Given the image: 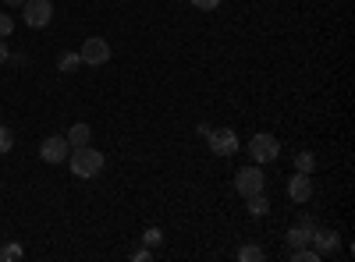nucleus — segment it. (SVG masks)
I'll use <instances>...</instances> for the list:
<instances>
[{
    "mask_svg": "<svg viewBox=\"0 0 355 262\" xmlns=\"http://www.w3.org/2000/svg\"><path fill=\"white\" fill-rule=\"evenodd\" d=\"M8 57H11V50H8V39H0V64H8Z\"/></svg>",
    "mask_w": 355,
    "mask_h": 262,
    "instance_id": "23",
    "label": "nucleus"
},
{
    "mask_svg": "<svg viewBox=\"0 0 355 262\" xmlns=\"http://www.w3.org/2000/svg\"><path fill=\"white\" fill-rule=\"evenodd\" d=\"M21 21L28 28H46L53 21V4L50 0H25L21 4Z\"/></svg>",
    "mask_w": 355,
    "mask_h": 262,
    "instance_id": "5",
    "label": "nucleus"
},
{
    "mask_svg": "<svg viewBox=\"0 0 355 262\" xmlns=\"http://www.w3.org/2000/svg\"><path fill=\"white\" fill-rule=\"evenodd\" d=\"M295 170H299V174H313L316 170V156L313 153H299V156H295Z\"/></svg>",
    "mask_w": 355,
    "mask_h": 262,
    "instance_id": "17",
    "label": "nucleus"
},
{
    "mask_svg": "<svg viewBox=\"0 0 355 262\" xmlns=\"http://www.w3.org/2000/svg\"><path fill=\"white\" fill-rule=\"evenodd\" d=\"M309 238H313V223H295L291 230H288V245L291 248H302V245H309Z\"/></svg>",
    "mask_w": 355,
    "mask_h": 262,
    "instance_id": "11",
    "label": "nucleus"
},
{
    "mask_svg": "<svg viewBox=\"0 0 355 262\" xmlns=\"http://www.w3.org/2000/svg\"><path fill=\"white\" fill-rule=\"evenodd\" d=\"M245 209H249V216H266L270 213V198H266L263 191H256V195L245 198Z\"/></svg>",
    "mask_w": 355,
    "mask_h": 262,
    "instance_id": "12",
    "label": "nucleus"
},
{
    "mask_svg": "<svg viewBox=\"0 0 355 262\" xmlns=\"http://www.w3.org/2000/svg\"><path fill=\"white\" fill-rule=\"evenodd\" d=\"M153 259V248H135L132 252V262H150Z\"/></svg>",
    "mask_w": 355,
    "mask_h": 262,
    "instance_id": "22",
    "label": "nucleus"
},
{
    "mask_svg": "<svg viewBox=\"0 0 355 262\" xmlns=\"http://www.w3.org/2000/svg\"><path fill=\"white\" fill-rule=\"evenodd\" d=\"M4 4H8V8H21V4H25V0H4Z\"/></svg>",
    "mask_w": 355,
    "mask_h": 262,
    "instance_id": "24",
    "label": "nucleus"
},
{
    "mask_svg": "<svg viewBox=\"0 0 355 262\" xmlns=\"http://www.w3.org/2000/svg\"><path fill=\"white\" fill-rule=\"evenodd\" d=\"M78 68H82V57H78V50H64V53H61V61H57V71L71 75V71H78Z\"/></svg>",
    "mask_w": 355,
    "mask_h": 262,
    "instance_id": "13",
    "label": "nucleus"
},
{
    "mask_svg": "<svg viewBox=\"0 0 355 262\" xmlns=\"http://www.w3.org/2000/svg\"><path fill=\"white\" fill-rule=\"evenodd\" d=\"M291 262H323V255L313 245H302V248H291Z\"/></svg>",
    "mask_w": 355,
    "mask_h": 262,
    "instance_id": "14",
    "label": "nucleus"
},
{
    "mask_svg": "<svg viewBox=\"0 0 355 262\" xmlns=\"http://www.w3.org/2000/svg\"><path fill=\"white\" fill-rule=\"evenodd\" d=\"M192 8H199V11H217L220 0H192Z\"/></svg>",
    "mask_w": 355,
    "mask_h": 262,
    "instance_id": "21",
    "label": "nucleus"
},
{
    "mask_svg": "<svg viewBox=\"0 0 355 262\" xmlns=\"http://www.w3.org/2000/svg\"><path fill=\"white\" fill-rule=\"evenodd\" d=\"M206 142H210V153H217V156H234L239 153V135H234L231 128H210Z\"/></svg>",
    "mask_w": 355,
    "mask_h": 262,
    "instance_id": "7",
    "label": "nucleus"
},
{
    "mask_svg": "<svg viewBox=\"0 0 355 262\" xmlns=\"http://www.w3.org/2000/svg\"><path fill=\"white\" fill-rule=\"evenodd\" d=\"M288 198L295 202V206H306V202L313 198V174H299V170H295L291 181H288Z\"/></svg>",
    "mask_w": 355,
    "mask_h": 262,
    "instance_id": "9",
    "label": "nucleus"
},
{
    "mask_svg": "<svg viewBox=\"0 0 355 262\" xmlns=\"http://www.w3.org/2000/svg\"><path fill=\"white\" fill-rule=\"evenodd\" d=\"M239 259H242V262H263L266 252H263L259 245H242V248H239Z\"/></svg>",
    "mask_w": 355,
    "mask_h": 262,
    "instance_id": "15",
    "label": "nucleus"
},
{
    "mask_svg": "<svg viewBox=\"0 0 355 262\" xmlns=\"http://www.w3.org/2000/svg\"><path fill=\"white\" fill-rule=\"evenodd\" d=\"M21 255H25V248H21V245H15V241L0 248V262H15V259H21Z\"/></svg>",
    "mask_w": 355,
    "mask_h": 262,
    "instance_id": "19",
    "label": "nucleus"
},
{
    "mask_svg": "<svg viewBox=\"0 0 355 262\" xmlns=\"http://www.w3.org/2000/svg\"><path fill=\"white\" fill-rule=\"evenodd\" d=\"M15 149V131L8 124H0V156H8Z\"/></svg>",
    "mask_w": 355,
    "mask_h": 262,
    "instance_id": "18",
    "label": "nucleus"
},
{
    "mask_svg": "<svg viewBox=\"0 0 355 262\" xmlns=\"http://www.w3.org/2000/svg\"><path fill=\"white\" fill-rule=\"evenodd\" d=\"M64 138H68V145H71V149H82V145H89V142H93V128L78 121V124H71V128H68V135H64Z\"/></svg>",
    "mask_w": 355,
    "mask_h": 262,
    "instance_id": "10",
    "label": "nucleus"
},
{
    "mask_svg": "<svg viewBox=\"0 0 355 262\" xmlns=\"http://www.w3.org/2000/svg\"><path fill=\"white\" fill-rule=\"evenodd\" d=\"M68 153H71V145H68L64 135H50V138H43V145H40V160L50 163V167L68 163Z\"/></svg>",
    "mask_w": 355,
    "mask_h": 262,
    "instance_id": "6",
    "label": "nucleus"
},
{
    "mask_svg": "<svg viewBox=\"0 0 355 262\" xmlns=\"http://www.w3.org/2000/svg\"><path fill=\"white\" fill-rule=\"evenodd\" d=\"M277 153H281V142H277V135H270V131H259V135H252L249 138V156H252V163H270V160H277Z\"/></svg>",
    "mask_w": 355,
    "mask_h": 262,
    "instance_id": "3",
    "label": "nucleus"
},
{
    "mask_svg": "<svg viewBox=\"0 0 355 262\" xmlns=\"http://www.w3.org/2000/svg\"><path fill=\"white\" fill-rule=\"evenodd\" d=\"M15 32V18L11 15H4V11H0V39H8Z\"/></svg>",
    "mask_w": 355,
    "mask_h": 262,
    "instance_id": "20",
    "label": "nucleus"
},
{
    "mask_svg": "<svg viewBox=\"0 0 355 262\" xmlns=\"http://www.w3.org/2000/svg\"><path fill=\"white\" fill-rule=\"evenodd\" d=\"M309 245L327 259V255H334L338 252V245H341V234L334 227H313V238H309Z\"/></svg>",
    "mask_w": 355,
    "mask_h": 262,
    "instance_id": "8",
    "label": "nucleus"
},
{
    "mask_svg": "<svg viewBox=\"0 0 355 262\" xmlns=\"http://www.w3.org/2000/svg\"><path fill=\"white\" fill-rule=\"evenodd\" d=\"M68 167H71V174L78 181H89V178H96V174L107 167V160H103L100 149H93V145H82V149L68 153Z\"/></svg>",
    "mask_w": 355,
    "mask_h": 262,
    "instance_id": "1",
    "label": "nucleus"
},
{
    "mask_svg": "<svg viewBox=\"0 0 355 262\" xmlns=\"http://www.w3.org/2000/svg\"><path fill=\"white\" fill-rule=\"evenodd\" d=\"M234 191H239L242 198L256 195V191H266V174L259 163H249V167H239L234 170Z\"/></svg>",
    "mask_w": 355,
    "mask_h": 262,
    "instance_id": "2",
    "label": "nucleus"
},
{
    "mask_svg": "<svg viewBox=\"0 0 355 262\" xmlns=\"http://www.w3.org/2000/svg\"><path fill=\"white\" fill-rule=\"evenodd\" d=\"M142 245H146V248H160V245H164V230H160V227H146Z\"/></svg>",
    "mask_w": 355,
    "mask_h": 262,
    "instance_id": "16",
    "label": "nucleus"
},
{
    "mask_svg": "<svg viewBox=\"0 0 355 262\" xmlns=\"http://www.w3.org/2000/svg\"><path fill=\"white\" fill-rule=\"evenodd\" d=\"M78 57H82L85 68H103V64L110 61V43H107L103 36H89V39L82 43Z\"/></svg>",
    "mask_w": 355,
    "mask_h": 262,
    "instance_id": "4",
    "label": "nucleus"
}]
</instances>
